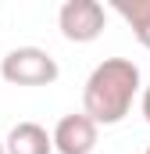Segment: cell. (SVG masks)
<instances>
[{
  "instance_id": "obj_5",
  "label": "cell",
  "mask_w": 150,
  "mask_h": 154,
  "mask_svg": "<svg viewBox=\"0 0 150 154\" xmlns=\"http://www.w3.org/2000/svg\"><path fill=\"white\" fill-rule=\"evenodd\" d=\"M4 143L7 154H54V133H46L39 122H18Z\"/></svg>"
},
{
  "instance_id": "obj_3",
  "label": "cell",
  "mask_w": 150,
  "mask_h": 154,
  "mask_svg": "<svg viewBox=\"0 0 150 154\" xmlns=\"http://www.w3.org/2000/svg\"><path fill=\"white\" fill-rule=\"evenodd\" d=\"M104 22H107V14H104V4H97V0H64L57 11L61 36L72 43H93L104 32Z\"/></svg>"
},
{
  "instance_id": "obj_4",
  "label": "cell",
  "mask_w": 150,
  "mask_h": 154,
  "mask_svg": "<svg viewBox=\"0 0 150 154\" xmlns=\"http://www.w3.org/2000/svg\"><path fill=\"white\" fill-rule=\"evenodd\" d=\"M97 147V122L79 111V115H64L54 125V151L57 154H89Z\"/></svg>"
},
{
  "instance_id": "obj_1",
  "label": "cell",
  "mask_w": 150,
  "mask_h": 154,
  "mask_svg": "<svg viewBox=\"0 0 150 154\" xmlns=\"http://www.w3.org/2000/svg\"><path fill=\"white\" fill-rule=\"evenodd\" d=\"M140 93V68L129 57H104L82 90V111L97 125H114L129 115L132 100Z\"/></svg>"
},
{
  "instance_id": "obj_9",
  "label": "cell",
  "mask_w": 150,
  "mask_h": 154,
  "mask_svg": "<svg viewBox=\"0 0 150 154\" xmlns=\"http://www.w3.org/2000/svg\"><path fill=\"white\" fill-rule=\"evenodd\" d=\"M143 154H150V147H147V151H143Z\"/></svg>"
},
{
  "instance_id": "obj_7",
  "label": "cell",
  "mask_w": 150,
  "mask_h": 154,
  "mask_svg": "<svg viewBox=\"0 0 150 154\" xmlns=\"http://www.w3.org/2000/svg\"><path fill=\"white\" fill-rule=\"evenodd\" d=\"M143 118H147V122H150V86H147V90H143Z\"/></svg>"
},
{
  "instance_id": "obj_8",
  "label": "cell",
  "mask_w": 150,
  "mask_h": 154,
  "mask_svg": "<svg viewBox=\"0 0 150 154\" xmlns=\"http://www.w3.org/2000/svg\"><path fill=\"white\" fill-rule=\"evenodd\" d=\"M0 154H7V143H4V140H0Z\"/></svg>"
},
{
  "instance_id": "obj_6",
  "label": "cell",
  "mask_w": 150,
  "mask_h": 154,
  "mask_svg": "<svg viewBox=\"0 0 150 154\" xmlns=\"http://www.w3.org/2000/svg\"><path fill=\"white\" fill-rule=\"evenodd\" d=\"M114 11L132 25L136 39L150 50V0H114Z\"/></svg>"
},
{
  "instance_id": "obj_2",
  "label": "cell",
  "mask_w": 150,
  "mask_h": 154,
  "mask_svg": "<svg viewBox=\"0 0 150 154\" xmlns=\"http://www.w3.org/2000/svg\"><path fill=\"white\" fill-rule=\"evenodd\" d=\"M0 75L7 79L11 86H50L54 79L61 75V68L39 47H14V50L4 54Z\"/></svg>"
}]
</instances>
